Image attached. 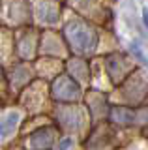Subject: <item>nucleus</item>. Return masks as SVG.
Returning a JSON list of instances; mask_svg holds the SVG:
<instances>
[{"mask_svg": "<svg viewBox=\"0 0 148 150\" xmlns=\"http://www.w3.org/2000/svg\"><path fill=\"white\" fill-rule=\"evenodd\" d=\"M54 137H56L54 128H51V126L49 128H41V129L34 131V133L30 135L28 148L30 150H49L54 143Z\"/></svg>", "mask_w": 148, "mask_h": 150, "instance_id": "obj_3", "label": "nucleus"}, {"mask_svg": "<svg viewBox=\"0 0 148 150\" xmlns=\"http://www.w3.org/2000/svg\"><path fill=\"white\" fill-rule=\"evenodd\" d=\"M68 34V40L71 47L77 51V53L85 54V53H90L94 49L96 41H98V36L96 32L92 30L90 26H86L85 23H71L66 30Z\"/></svg>", "mask_w": 148, "mask_h": 150, "instance_id": "obj_1", "label": "nucleus"}, {"mask_svg": "<svg viewBox=\"0 0 148 150\" xmlns=\"http://www.w3.org/2000/svg\"><path fill=\"white\" fill-rule=\"evenodd\" d=\"M0 86H4V77H2V73H0Z\"/></svg>", "mask_w": 148, "mask_h": 150, "instance_id": "obj_8", "label": "nucleus"}, {"mask_svg": "<svg viewBox=\"0 0 148 150\" xmlns=\"http://www.w3.org/2000/svg\"><path fill=\"white\" fill-rule=\"evenodd\" d=\"M17 122H19V112H10V115L4 116V118L0 120V139L10 137L13 133V129H15Z\"/></svg>", "mask_w": 148, "mask_h": 150, "instance_id": "obj_4", "label": "nucleus"}, {"mask_svg": "<svg viewBox=\"0 0 148 150\" xmlns=\"http://www.w3.org/2000/svg\"><path fill=\"white\" fill-rule=\"evenodd\" d=\"M142 21H144V25L148 26V9H146V8L142 9Z\"/></svg>", "mask_w": 148, "mask_h": 150, "instance_id": "obj_7", "label": "nucleus"}, {"mask_svg": "<svg viewBox=\"0 0 148 150\" xmlns=\"http://www.w3.org/2000/svg\"><path fill=\"white\" fill-rule=\"evenodd\" d=\"M111 116H113V120L116 122V124H122V126H131L133 122H135V112L129 111V109H124V107L113 109Z\"/></svg>", "mask_w": 148, "mask_h": 150, "instance_id": "obj_5", "label": "nucleus"}, {"mask_svg": "<svg viewBox=\"0 0 148 150\" xmlns=\"http://www.w3.org/2000/svg\"><path fill=\"white\" fill-rule=\"evenodd\" d=\"M73 144V139H69V137H66V139H62L58 143V150H69V146Z\"/></svg>", "mask_w": 148, "mask_h": 150, "instance_id": "obj_6", "label": "nucleus"}, {"mask_svg": "<svg viewBox=\"0 0 148 150\" xmlns=\"http://www.w3.org/2000/svg\"><path fill=\"white\" fill-rule=\"evenodd\" d=\"M79 96H81V88L71 77L62 75V77H58L56 81H54V84H53V98L56 101L71 103V101L79 100Z\"/></svg>", "mask_w": 148, "mask_h": 150, "instance_id": "obj_2", "label": "nucleus"}]
</instances>
